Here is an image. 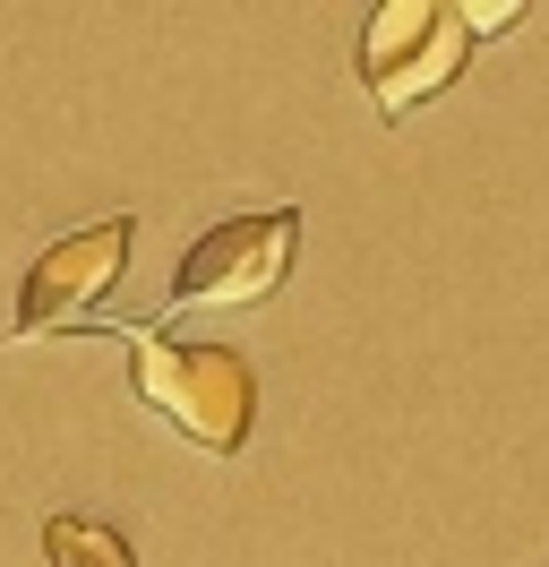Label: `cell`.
I'll use <instances>...</instances> for the list:
<instances>
[{"label": "cell", "instance_id": "cell-4", "mask_svg": "<svg viewBox=\"0 0 549 567\" xmlns=\"http://www.w3.org/2000/svg\"><path fill=\"white\" fill-rule=\"evenodd\" d=\"M130 241H137V215H103V224H77V233H61L52 249H34L27 284H18V327H9V344L52 336V327H77L103 292L121 284Z\"/></svg>", "mask_w": 549, "mask_h": 567}, {"label": "cell", "instance_id": "cell-5", "mask_svg": "<svg viewBox=\"0 0 549 567\" xmlns=\"http://www.w3.org/2000/svg\"><path fill=\"white\" fill-rule=\"evenodd\" d=\"M43 559L52 567H137L130 542L112 525H95V516H52V525H43Z\"/></svg>", "mask_w": 549, "mask_h": 567}, {"label": "cell", "instance_id": "cell-1", "mask_svg": "<svg viewBox=\"0 0 549 567\" xmlns=\"http://www.w3.org/2000/svg\"><path fill=\"white\" fill-rule=\"evenodd\" d=\"M130 336V388L146 413H164L198 456H240L258 422V379L232 344H180L164 327H121Z\"/></svg>", "mask_w": 549, "mask_h": 567}, {"label": "cell", "instance_id": "cell-6", "mask_svg": "<svg viewBox=\"0 0 549 567\" xmlns=\"http://www.w3.org/2000/svg\"><path fill=\"white\" fill-rule=\"evenodd\" d=\"M515 18H524L515 0H464V9H455V27H464V35H507Z\"/></svg>", "mask_w": 549, "mask_h": 567}, {"label": "cell", "instance_id": "cell-3", "mask_svg": "<svg viewBox=\"0 0 549 567\" xmlns=\"http://www.w3.org/2000/svg\"><path fill=\"white\" fill-rule=\"evenodd\" d=\"M292 249H301V207H267V215H232V224H206L180 276L164 292V319L180 310H249L267 301L274 284L292 276Z\"/></svg>", "mask_w": 549, "mask_h": 567}, {"label": "cell", "instance_id": "cell-2", "mask_svg": "<svg viewBox=\"0 0 549 567\" xmlns=\"http://www.w3.org/2000/svg\"><path fill=\"white\" fill-rule=\"evenodd\" d=\"M464 61H473V35L438 0H377L361 27V86H370L377 121H404L429 95H446L464 78Z\"/></svg>", "mask_w": 549, "mask_h": 567}]
</instances>
